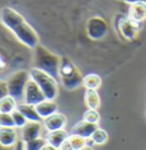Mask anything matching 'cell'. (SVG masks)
I'll return each mask as SVG.
<instances>
[{"instance_id": "cell-1", "label": "cell", "mask_w": 146, "mask_h": 150, "mask_svg": "<svg viewBox=\"0 0 146 150\" xmlns=\"http://www.w3.org/2000/svg\"><path fill=\"white\" fill-rule=\"evenodd\" d=\"M0 21L16 39L24 46L34 50L39 44V36L36 31L29 24L24 17L12 7H4L0 11Z\"/></svg>"}, {"instance_id": "cell-2", "label": "cell", "mask_w": 146, "mask_h": 150, "mask_svg": "<svg viewBox=\"0 0 146 150\" xmlns=\"http://www.w3.org/2000/svg\"><path fill=\"white\" fill-rule=\"evenodd\" d=\"M61 60L62 57L51 53L50 50L41 45L34 48V67L33 68L47 72L55 79L58 78Z\"/></svg>"}, {"instance_id": "cell-3", "label": "cell", "mask_w": 146, "mask_h": 150, "mask_svg": "<svg viewBox=\"0 0 146 150\" xmlns=\"http://www.w3.org/2000/svg\"><path fill=\"white\" fill-rule=\"evenodd\" d=\"M30 79L33 80L41 89L46 100L54 101L58 95L57 80L51 76L36 68H32L30 71Z\"/></svg>"}, {"instance_id": "cell-4", "label": "cell", "mask_w": 146, "mask_h": 150, "mask_svg": "<svg viewBox=\"0 0 146 150\" xmlns=\"http://www.w3.org/2000/svg\"><path fill=\"white\" fill-rule=\"evenodd\" d=\"M29 81H30V72L26 70H20L11 76L7 80L9 96L14 98L16 101L24 100V92Z\"/></svg>"}, {"instance_id": "cell-5", "label": "cell", "mask_w": 146, "mask_h": 150, "mask_svg": "<svg viewBox=\"0 0 146 150\" xmlns=\"http://www.w3.org/2000/svg\"><path fill=\"white\" fill-rule=\"evenodd\" d=\"M86 32L87 36L93 40L103 39L109 32V24L100 16H93L87 21Z\"/></svg>"}, {"instance_id": "cell-6", "label": "cell", "mask_w": 146, "mask_h": 150, "mask_svg": "<svg viewBox=\"0 0 146 150\" xmlns=\"http://www.w3.org/2000/svg\"><path fill=\"white\" fill-rule=\"evenodd\" d=\"M45 100L46 99H45L41 89L39 88V86L33 80L30 79L24 92V103L31 104V105H36V104H39L40 102Z\"/></svg>"}, {"instance_id": "cell-7", "label": "cell", "mask_w": 146, "mask_h": 150, "mask_svg": "<svg viewBox=\"0 0 146 150\" xmlns=\"http://www.w3.org/2000/svg\"><path fill=\"white\" fill-rule=\"evenodd\" d=\"M119 29L121 35L127 40H134L135 38H137L140 31V23H136L127 16L126 18H122L119 22Z\"/></svg>"}, {"instance_id": "cell-8", "label": "cell", "mask_w": 146, "mask_h": 150, "mask_svg": "<svg viewBox=\"0 0 146 150\" xmlns=\"http://www.w3.org/2000/svg\"><path fill=\"white\" fill-rule=\"evenodd\" d=\"M67 123V118L64 113L56 112L51 115L50 117L44 119V126L48 132H55L64 129Z\"/></svg>"}, {"instance_id": "cell-9", "label": "cell", "mask_w": 146, "mask_h": 150, "mask_svg": "<svg viewBox=\"0 0 146 150\" xmlns=\"http://www.w3.org/2000/svg\"><path fill=\"white\" fill-rule=\"evenodd\" d=\"M42 125L41 123H34V122H29L26 125L22 128V135L21 140L26 143L32 140L41 138L42 134Z\"/></svg>"}, {"instance_id": "cell-10", "label": "cell", "mask_w": 146, "mask_h": 150, "mask_svg": "<svg viewBox=\"0 0 146 150\" xmlns=\"http://www.w3.org/2000/svg\"><path fill=\"white\" fill-rule=\"evenodd\" d=\"M98 128V126L96 124H91V123H88L85 120H81V122H78L75 125L72 127L71 129V134H75V135H79L84 139H90L91 135L94 134V132Z\"/></svg>"}, {"instance_id": "cell-11", "label": "cell", "mask_w": 146, "mask_h": 150, "mask_svg": "<svg viewBox=\"0 0 146 150\" xmlns=\"http://www.w3.org/2000/svg\"><path fill=\"white\" fill-rule=\"evenodd\" d=\"M128 17L136 23H142L146 20V2H136L129 6Z\"/></svg>"}, {"instance_id": "cell-12", "label": "cell", "mask_w": 146, "mask_h": 150, "mask_svg": "<svg viewBox=\"0 0 146 150\" xmlns=\"http://www.w3.org/2000/svg\"><path fill=\"white\" fill-rule=\"evenodd\" d=\"M36 112L40 116L41 119H46L50 117L51 115L57 112V104L55 103V101H49V100H45L42 102H40L39 104L36 105Z\"/></svg>"}, {"instance_id": "cell-13", "label": "cell", "mask_w": 146, "mask_h": 150, "mask_svg": "<svg viewBox=\"0 0 146 150\" xmlns=\"http://www.w3.org/2000/svg\"><path fill=\"white\" fill-rule=\"evenodd\" d=\"M18 141L17 133L14 128H0V146L1 147H14Z\"/></svg>"}, {"instance_id": "cell-14", "label": "cell", "mask_w": 146, "mask_h": 150, "mask_svg": "<svg viewBox=\"0 0 146 150\" xmlns=\"http://www.w3.org/2000/svg\"><path fill=\"white\" fill-rule=\"evenodd\" d=\"M67 138H69L67 132L65 129H61V131H55V132H48L45 140H46L47 144H50L51 147L60 150L63 142Z\"/></svg>"}, {"instance_id": "cell-15", "label": "cell", "mask_w": 146, "mask_h": 150, "mask_svg": "<svg viewBox=\"0 0 146 150\" xmlns=\"http://www.w3.org/2000/svg\"><path fill=\"white\" fill-rule=\"evenodd\" d=\"M17 110L24 116L27 122H34V123L41 122L40 116L36 112V105H31V104H27L24 102H21L17 104Z\"/></svg>"}, {"instance_id": "cell-16", "label": "cell", "mask_w": 146, "mask_h": 150, "mask_svg": "<svg viewBox=\"0 0 146 150\" xmlns=\"http://www.w3.org/2000/svg\"><path fill=\"white\" fill-rule=\"evenodd\" d=\"M78 71H80V70L73 64V62L71 60H69L66 57H62L61 65H60V74H58L60 80L70 78L73 75H75Z\"/></svg>"}, {"instance_id": "cell-17", "label": "cell", "mask_w": 146, "mask_h": 150, "mask_svg": "<svg viewBox=\"0 0 146 150\" xmlns=\"http://www.w3.org/2000/svg\"><path fill=\"white\" fill-rule=\"evenodd\" d=\"M82 83H84V76L81 75L80 71H78L75 75H73L70 78L61 80L62 86L67 91H74L77 88H79L80 86H82Z\"/></svg>"}, {"instance_id": "cell-18", "label": "cell", "mask_w": 146, "mask_h": 150, "mask_svg": "<svg viewBox=\"0 0 146 150\" xmlns=\"http://www.w3.org/2000/svg\"><path fill=\"white\" fill-rule=\"evenodd\" d=\"M85 103L88 109L97 110L100 107V98L97 91L95 89H86L85 92Z\"/></svg>"}, {"instance_id": "cell-19", "label": "cell", "mask_w": 146, "mask_h": 150, "mask_svg": "<svg viewBox=\"0 0 146 150\" xmlns=\"http://www.w3.org/2000/svg\"><path fill=\"white\" fill-rule=\"evenodd\" d=\"M82 86H85L86 89H95L97 91L102 86V78L96 74H88L84 76V83Z\"/></svg>"}, {"instance_id": "cell-20", "label": "cell", "mask_w": 146, "mask_h": 150, "mask_svg": "<svg viewBox=\"0 0 146 150\" xmlns=\"http://www.w3.org/2000/svg\"><path fill=\"white\" fill-rule=\"evenodd\" d=\"M17 109V101L12 96H7L0 101V112L13 113Z\"/></svg>"}, {"instance_id": "cell-21", "label": "cell", "mask_w": 146, "mask_h": 150, "mask_svg": "<svg viewBox=\"0 0 146 150\" xmlns=\"http://www.w3.org/2000/svg\"><path fill=\"white\" fill-rule=\"evenodd\" d=\"M67 140L71 143V147L73 150H81L87 146V143H86L87 140L79 137V135H75V134H70Z\"/></svg>"}, {"instance_id": "cell-22", "label": "cell", "mask_w": 146, "mask_h": 150, "mask_svg": "<svg viewBox=\"0 0 146 150\" xmlns=\"http://www.w3.org/2000/svg\"><path fill=\"white\" fill-rule=\"evenodd\" d=\"M91 140L94 141V143L95 144H104V143H106L107 142V140H109V134H107V132L105 131V129H103V128H97L95 132H94V134L91 135Z\"/></svg>"}, {"instance_id": "cell-23", "label": "cell", "mask_w": 146, "mask_h": 150, "mask_svg": "<svg viewBox=\"0 0 146 150\" xmlns=\"http://www.w3.org/2000/svg\"><path fill=\"white\" fill-rule=\"evenodd\" d=\"M15 123L12 113L0 112V128H14Z\"/></svg>"}, {"instance_id": "cell-24", "label": "cell", "mask_w": 146, "mask_h": 150, "mask_svg": "<svg viewBox=\"0 0 146 150\" xmlns=\"http://www.w3.org/2000/svg\"><path fill=\"white\" fill-rule=\"evenodd\" d=\"M85 122L88 123H91V124H96L97 125L100 120V115L97 110H91V109H88L87 111H85L84 113V119Z\"/></svg>"}, {"instance_id": "cell-25", "label": "cell", "mask_w": 146, "mask_h": 150, "mask_svg": "<svg viewBox=\"0 0 146 150\" xmlns=\"http://www.w3.org/2000/svg\"><path fill=\"white\" fill-rule=\"evenodd\" d=\"M45 144H47L46 140L42 138H39L36 139V140H32L30 142L24 143V148L25 150H41Z\"/></svg>"}, {"instance_id": "cell-26", "label": "cell", "mask_w": 146, "mask_h": 150, "mask_svg": "<svg viewBox=\"0 0 146 150\" xmlns=\"http://www.w3.org/2000/svg\"><path fill=\"white\" fill-rule=\"evenodd\" d=\"M13 118H14V123H15V127H20V128H23L26 124H27V120L22 113L20 112L17 109L12 113Z\"/></svg>"}, {"instance_id": "cell-27", "label": "cell", "mask_w": 146, "mask_h": 150, "mask_svg": "<svg viewBox=\"0 0 146 150\" xmlns=\"http://www.w3.org/2000/svg\"><path fill=\"white\" fill-rule=\"evenodd\" d=\"M9 95L8 93V87H7V81L0 80V101Z\"/></svg>"}, {"instance_id": "cell-28", "label": "cell", "mask_w": 146, "mask_h": 150, "mask_svg": "<svg viewBox=\"0 0 146 150\" xmlns=\"http://www.w3.org/2000/svg\"><path fill=\"white\" fill-rule=\"evenodd\" d=\"M60 150H73L72 147H71V143L69 142V140H67V139H66V140L63 142V144L61 146Z\"/></svg>"}, {"instance_id": "cell-29", "label": "cell", "mask_w": 146, "mask_h": 150, "mask_svg": "<svg viewBox=\"0 0 146 150\" xmlns=\"http://www.w3.org/2000/svg\"><path fill=\"white\" fill-rule=\"evenodd\" d=\"M13 150H25L24 148V142L21 140V141H17V143L14 146V149Z\"/></svg>"}, {"instance_id": "cell-30", "label": "cell", "mask_w": 146, "mask_h": 150, "mask_svg": "<svg viewBox=\"0 0 146 150\" xmlns=\"http://www.w3.org/2000/svg\"><path fill=\"white\" fill-rule=\"evenodd\" d=\"M123 1H126V2H128V4H136V2H146V0H123Z\"/></svg>"}, {"instance_id": "cell-31", "label": "cell", "mask_w": 146, "mask_h": 150, "mask_svg": "<svg viewBox=\"0 0 146 150\" xmlns=\"http://www.w3.org/2000/svg\"><path fill=\"white\" fill-rule=\"evenodd\" d=\"M41 150H58V149H56V148L51 147L50 144H45V146L42 147V149H41Z\"/></svg>"}, {"instance_id": "cell-32", "label": "cell", "mask_w": 146, "mask_h": 150, "mask_svg": "<svg viewBox=\"0 0 146 150\" xmlns=\"http://www.w3.org/2000/svg\"><path fill=\"white\" fill-rule=\"evenodd\" d=\"M81 150H94L93 148H90V147H85L84 149H81Z\"/></svg>"}]
</instances>
